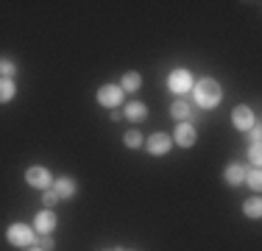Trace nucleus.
<instances>
[{"label":"nucleus","instance_id":"obj_1","mask_svg":"<svg viewBox=\"0 0 262 251\" xmlns=\"http://www.w3.org/2000/svg\"><path fill=\"white\" fill-rule=\"evenodd\" d=\"M221 84H217L215 78H201L195 84V103L198 106H207V109H212V106L221 103Z\"/></svg>","mask_w":262,"mask_h":251},{"label":"nucleus","instance_id":"obj_2","mask_svg":"<svg viewBox=\"0 0 262 251\" xmlns=\"http://www.w3.org/2000/svg\"><path fill=\"white\" fill-rule=\"evenodd\" d=\"M6 237H9V243L11 246H31L34 243V232L28 229L26 223H11L9 226V232H6Z\"/></svg>","mask_w":262,"mask_h":251},{"label":"nucleus","instance_id":"obj_3","mask_svg":"<svg viewBox=\"0 0 262 251\" xmlns=\"http://www.w3.org/2000/svg\"><path fill=\"white\" fill-rule=\"evenodd\" d=\"M120 100H123V90H120L117 84H103L101 90H98V103H101V106H109V109H115Z\"/></svg>","mask_w":262,"mask_h":251},{"label":"nucleus","instance_id":"obj_4","mask_svg":"<svg viewBox=\"0 0 262 251\" xmlns=\"http://www.w3.org/2000/svg\"><path fill=\"white\" fill-rule=\"evenodd\" d=\"M26 181L31 187L48 190V187H51V173H48L45 168H28V171H26Z\"/></svg>","mask_w":262,"mask_h":251},{"label":"nucleus","instance_id":"obj_5","mask_svg":"<svg viewBox=\"0 0 262 251\" xmlns=\"http://www.w3.org/2000/svg\"><path fill=\"white\" fill-rule=\"evenodd\" d=\"M232 123H234V129H240V131L254 129V112L248 109V106H237L232 112Z\"/></svg>","mask_w":262,"mask_h":251},{"label":"nucleus","instance_id":"obj_6","mask_svg":"<svg viewBox=\"0 0 262 251\" xmlns=\"http://www.w3.org/2000/svg\"><path fill=\"white\" fill-rule=\"evenodd\" d=\"M173 142H179L182 148H190L192 142H195V129H192L190 123H179L176 126V131H173V137H170Z\"/></svg>","mask_w":262,"mask_h":251},{"label":"nucleus","instance_id":"obj_7","mask_svg":"<svg viewBox=\"0 0 262 251\" xmlns=\"http://www.w3.org/2000/svg\"><path fill=\"white\" fill-rule=\"evenodd\" d=\"M167 87H170L173 92H187L192 87V75L187 70H173L170 78H167Z\"/></svg>","mask_w":262,"mask_h":251},{"label":"nucleus","instance_id":"obj_8","mask_svg":"<svg viewBox=\"0 0 262 251\" xmlns=\"http://www.w3.org/2000/svg\"><path fill=\"white\" fill-rule=\"evenodd\" d=\"M170 145H173V140L167 134H162V131H157V134L148 140V151H151L154 156H162V154H167L170 151Z\"/></svg>","mask_w":262,"mask_h":251},{"label":"nucleus","instance_id":"obj_9","mask_svg":"<svg viewBox=\"0 0 262 251\" xmlns=\"http://www.w3.org/2000/svg\"><path fill=\"white\" fill-rule=\"evenodd\" d=\"M36 229H39L42 235H48V232L56 229V215H53L51 210H45V212H39V215H36Z\"/></svg>","mask_w":262,"mask_h":251},{"label":"nucleus","instance_id":"obj_10","mask_svg":"<svg viewBox=\"0 0 262 251\" xmlns=\"http://www.w3.org/2000/svg\"><path fill=\"white\" fill-rule=\"evenodd\" d=\"M126 117H128V120H145V117H148V106L140 103V100H131V103H126Z\"/></svg>","mask_w":262,"mask_h":251},{"label":"nucleus","instance_id":"obj_11","mask_svg":"<svg viewBox=\"0 0 262 251\" xmlns=\"http://www.w3.org/2000/svg\"><path fill=\"white\" fill-rule=\"evenodd\" d=\"M53 193H56L59 198H70L73 193H76V181L67 179V176H64V179H59V181L53 184Z\"/></svg>","mask_w":262,"mask_h":251},{"label":"nucleus","instance_id":"obj_12","mask_svg":"<svg viewBox=\"0 0 262 251\" xmlns=\"http://www.w3.org/2000/svg\"><path fill=\"white\" fill-rule=\"evenodd\" d=\"M226 181H229L232 187L243 184V181H246V168L237 165V162H234V165H229V168H226Z\"/></svg>","mask_w":262,"mask_h":251},{"label":"nucleus","instance_id":"obj_13","mask_svg":"<svg viewBox=\"0 0 262 251\" xmlns=\"http://www.w3.org/2000/svg\"><path fill=\"white\" fill-rule=\"evenodd\" d=\"M140 84H142L140 73H126V75H123L120 90H123V92H137V90H140Z\"/></svg>","mask_w":262,"mask_h":251},{"label":"nucleus","instance_id":"obj_14","mask_svg":"<svg viewBox=\"0 0 262 251\" xmlns=\"http://www.w3.org/2000/svg\"><path fill=\"white\" fill-rule=\"evenodd\" d=\"M14 81L11 78H0V103H9L11 98H14Z\"/></svg>","mask_w":262,"mask_h":251},{"label":"nucleus","instance_id":"obj_15","mask_svg":"<svg viewBox=\"0 0 262 251\" xmlns=\"http://www.w3.org/2000/svg\"><path fill=\"white\" fill-rule=\"evenodd\" d=\"M243 210H246L248 218H259L262 215V201L259 198H251V201H246V204H243Z\"/></svg>","mask_w":262,"mask_h":251},{"label":"nucleus","instance_id":"obj_16","mask_svg":"<svg viewBox=\"0 0 262 251\" xmlns=\"http://www.w3.org/2000/svg\"><path fill=\"white\" fill-rule=\"evenodd\" d=\"M170 115L176 117V120H184V117H190V106H187L184 100H176V103L170 106Z\"/></svg>","mask_w":262,"mask_h":251},{"label":"nucleus","instance_id":"obj_17","mask_svg":"<svg viewBox=\"0 0 262 251\" xmlns=\"http://www.w3.org/2000/svg\"><path fill=\"white\" fill-rule=\"evenodd\" d=\"M123 142H126L128 148H137V145L142 142V134H140V131H128V134L123 137Z\"/></svg>","mask_w":262,"mask_h":251},{"label":"nucleus","instance_id":"obj_18","mask_svg":"<svg viewBox=\"0 0 262 251\" xmlns=\"http://www.w3.org/2000/svg\"><path fill=\"white\" fill-rule=\"evenodd\" d=\"M246 181H248V187H251V190H259L262 187V176H259V171H251L246 176Z\"/></svg>","mask_w":262,"mask_h":251},{"label":"nucleus","instance_id":"obj_19","mask_svg":"<svg viewBox=\"0 0 262 251\" xmlns=\"http://www.w3.org/2000/svg\"><path fill=\"white\" fill-rule=\"evenodd\" d=\"M248 159L259 165V159H262V148H259V142H254V145H251V151H248Z\"/></svg>","mask_w":262,"mask_h":251},{"label":"nucleus","instance_id":"obj_20","mask_svg":"<svg viewBox=\"0 0 262 251\" xmlns=\"http://www.w3.org/2000/svg\"><path fill=\"white\" fill-rule=\"evenodd\" d=\"M14 70H17V67H14V65H11V61H6V59H3V61H0V73H3V75H6V78H9V75H14Z\"/></svg>","mask_w":262,"mask_h":251},{"label":"nucleus","instance_id":"obj_21","mask_svg":"<svg viewBox=\"0 0 262 251\" xmlns=\"http://www.w3.org/2000/svg\"><path fill=\"white\" fill-rule=\"evenodd\" d=\"M56 201H59V196H56L53 190H45V196H42V204H45V206H53Z\"/></svg>","mask_w":262,"mask_h":251},{"label":"nucleus","instance_id":"obj_22","mask_svg":"<svg viewBox=\"0 0 262 251\" xmlns=\"http://www.w3.org/2000/svg\"><path fill=\"white\" fill-rule=\"evenodd\" d=\"M42 251H51L53 248V240H51V237H42V246H39Z\"/></svg>","mask_w":262,"mask_h":251},{"label":"nucleus","instance_id":"obj_23","mask_svg":"<svg viewBox=\"0 0 262 251\" xmlns=\"http://www.w3.org/2000/svg\"><path fill=\"white\" fill-rule=\"evenodd\" d=\"M31 251H42V248H31Z\"/></svg>","mask_w":262,"mask_h":251}]
</instances>
